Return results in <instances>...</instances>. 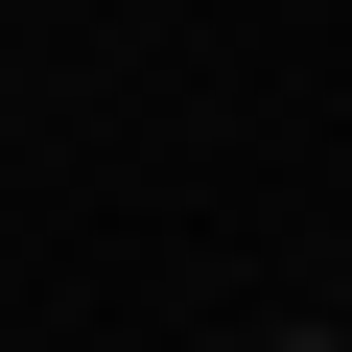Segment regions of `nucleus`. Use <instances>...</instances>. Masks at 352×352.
Returning <instances> with one entry per match:
<instances>
[{"mask_svg": "<svg viewBox=\"0 0 352 352\" xmlns=\"http://www.w3.org/2000/svg\"><path fill=\"white\" fill-rule=\"evenodd\" d=\"M258 352H352V329H258Z\"/></svg>", "mask_w": 352, "mask_h": 352, "instance_id": "nucleus-1", "label": "nucleus"}]
</instances>
